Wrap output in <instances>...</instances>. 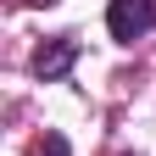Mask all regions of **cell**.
<instances>
[{
	"label": "cell",
	"mask_w": 156,
	"mask_h": 156,
	"mask_svg": "<svg viewBox=\"0 0 156 156\" xmlns=\"http://www.w3.org/2000/svg\"><path fill=\"white\" fill-rule=\"evenodd\" d=\"M128 156H134V151H128Z\"/></svg>",
	"instance_id": "5b68a950"
},
{
	"label": "cell",
	"mask_w": 156,
	"mask_h": 156,
	"mask_svg": "<svg viewBox=\"0 0 156 156\" xmlns=\"http://www.w3.org/2000/svg\"><path fill=\"white\" fill-rule=\"evenodd\" d=\"M106 28L117 45H134L156 28V0H112L106 6Z\"/></svg>",
	"instance_id": "6da1fadb"
},
{
	"label": "cell",
	"mask_w": 156,
	"mask_h": 156,
	"mask_svg": "<svg viewBox=\"0 0 156 156\" xmlns=\"http://www.w3.org/2000/svg\"><path fill=\"white\" fill-rule=\"evenodd\" d=\"M23 6H56V0H23Z\"/></svg>",
	"instance_id": "277c9868"
},
{
	"label": "cell",
	"mask_w": 156,
	"mask_h": 156,
	"mask_svg": "<svg viewBox=\"0 0 156 156\" xmlns=\"http://www.w3.org/2000/svg\"><path fill=\"white\" fill-rule=\"evenodd\" d=\"M73 62H78V39L73 34H56V39H45V45L34 50V73L45 78V84H50V78H67Z\"/></svg>",
	"instance_id": "7a4b0ae2"
},
{
	"label": "cell",
	"mask_w": 156,
	"mask_h": 156,
	"mask_svg": "<svg viewBox=\"0 0 156 156\" xmlns=\"http://www.w3.org/2000/svg\"><path fill=\"white\" fill-rule=\"evenodd\" d=\"M28 156H73V151H67V140H62L56 128H45V134L28 145Z\"/></svg>",
	"instance_id": "3957f363"
}]
</instances>
